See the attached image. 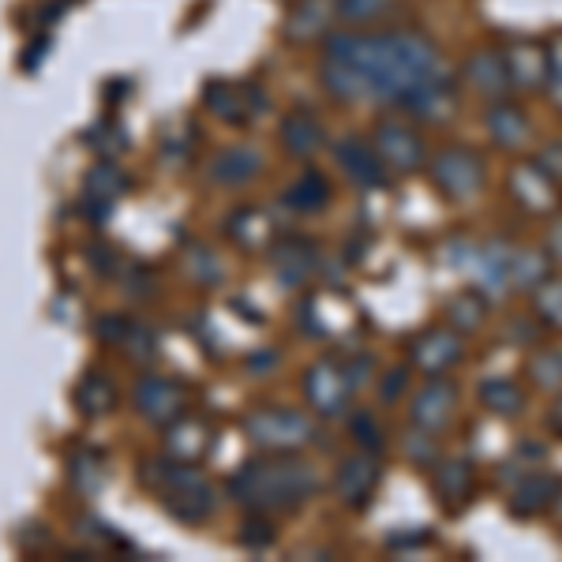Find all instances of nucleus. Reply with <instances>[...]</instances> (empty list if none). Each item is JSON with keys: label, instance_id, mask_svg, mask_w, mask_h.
<instances>
[{"label": "nucleus", "instance_id": "1", "mask_svg": "<svg viewBox=\"0 0 562 562\" xmlns=\"http://www.w3.org/2000/svg\"><path fill=\"white\" fill-rule=\"evenodd\" d=\"M435 72L438 49L420 31L330 34L319 65L323 86L341 102H406Z\"/></svg>", "mask_w": 562, "mask_h": 562}, {"label": "nucleus", "instance_id": "2", "mask_svg": "<svg viewBox=\"0 0 562 562\" xmlns=\"http://www.w3.org/2000/svg\"><path fill=\"white\" fill-rule=\"evenodd\" d=\"M319 491L315 465L289 454H262V458L241 465L230 480V495L251 514H285L304 506Z\"/></svg>", "mask_w": 562, "mask_h": 562}, {"label": "nucleus", "instance_id": "3", "mask_svg": "<svg viewBox=\"0 0 562 562\" xmlns=\"http://www.w3.org/2000/svg\"><path fill=\"white\" fill-rule=\"evenodd\" d=\"M143 484L157 491L162 506L177 522L199 525L214 514V488L191 461H151L143 472Z\"/></svg>", "mask_w": 562, "mask_h": 562}, {"label": "nucleus", "instance_id": "4", "mask_svg": "<svg viewBox=\"0 0 562 562\" xmlns=\"http://www.w3.org/2000/svg\"><path fill=\"white\" fill-rule=\"evenodd\" d=\"M244 432H248V438L259 446V450L289 454V450H296V446L312 443L315 424L301 409H259L244 420Z\"/></svg>", "mask_w": 562, "mask_h": 562}, {"label": "nucleus", "instance_id": "5", "mask_svg": "<svg viewBox=\"0 0 562 562\" xmlns=\"http://www.w3.org/2000/svg\"><path fill=\"white\" fill-rule=\"evenodd\" d=\"M432 184L450 203H469L484 188V157L472 147H446L432 162Z\"/></svg>", "mask_w": 562, "mask_h": 562}, {"label": "nucleus", "instance_id": "6", "mask_svg": "<svg viewBox=\"0 0 562 562\" xmlns=\"http://www.w3.org/2000/svg\"><path fill=\"white\" fill-rule=\"evenodd\" d=\"M375 154L383 157L386 169L394 173H417L424 165V139L406 120H379L372 136Z\"/></svg>", "mask_w": 562, "mask_h": 562}, {"label": "nucleus", "instance_id": "7", "mask_svg": "<svg viewBox=\"0 0 562 562\" xmlns=\"http://www.w3.org/2000/svg\"><path fill=\"white\" fill-rule=\"evenodd\" d=\"M349 394H353V386H349L338 360L323 356L319 364L307 367L304 398H307V406L319 412V417H341V412L349 409Z\"/></svg>", "mask_w": 562, "mask_h": 562}, {"label": "nucleus", "instance_id": "8", "mask_svg": "<svg viewBox=\"0 0 562 562\" xmlns=\"http://www.w3.org/2000/svg\"><path fill=\"white\" fill-rule=\"evenodd\" d=\"M203 98L210 105V113H214L218 120H225V125H244V120L259 117V113L267 109V94H262L259 86L230 83V79H214V83H207Z\"/></svg>", "mask_w": 562, "mask_h": 562}, {"label": "nucleus", "instance_id": "9", "mask_svg": "<svg viewBox=\"0 0 562 562\" xmlns=\"http://www.w3.org/2000/svg\"><path fill=\"white\" fill-rule=\"evenodd\" d=\"M409 356H412V364H417L424 375H443V372H450V367L458 364L465 353H461L458 330H454V327L450 330H446V327H432V330L420 333V338H412Z\"/></svg>", "mask_w": 562, "mask_h": 562}, {"label": "nucleus", "instance_id": "10", "mask_svg": "<svg viewBox=\"0 0 562 562\" xmlns=\"http://www.w3.org/2000/svg\"><path fill=\"white\" fill-rule=\"evenodd\" d=\"M401 105H409L412 117L428 120V125H443V120H450L454 109H458V83H454L446 72H435L428 83H420Z\"/></svg>", "mask_w": 562, "mask_h": 562}, {"label": "nucleus", "instance_id": "11", "mask_svg": "<svg viewBox=\"0 0 562 562\" xmlns=\"http://www.w3.org/2000/svg\"><path fill=\"white\" fill-rule=\"evenodd\" d=\"M333 157L346 169V177L356 184V188H383L386 184V165L383 157L375 154L372 143H364L360 136H346L333 143Z\"/></svg>", "mask_w": 562, "mask_h": 562}, {"label": "nucleus", "instance_id": "12", "mask_svg": "<svg viewBox=\"0 0 562 562\" xmlns=\"http://www.w3.org/2000/svg\"><path fill=\"white\" fill-rule=\"evenodd\" d=\"M333 488H338L341 503L360 511L375 495V488H379V465L367 454H349V458H341L338 472H333Z\"/></svg>", "mask_w": 562, "mask_h": 562}, {"label": "nucleus", "instance_id": "13", "mask_svg": "<svg viewBox=\"0 0 562 562\" xmlns=\"http://www.w3.org/2000/svg\"><path fill=\"white\" fill-rule=\"evenodd\" d=\"M503 65L506 75H511V86H522V91H540L548 83V49L540 42L517 38L503 49Z\"/></svg>", "mask_w": 562, "mask_h": 562}, {"label": "nucleus", "instance_id": "14", "mask_svg": "<svg viewBox=\"0 0 562 562\" xmlns=\"http://www.w3.org/2000/svg\"><path fill=\"white\" fill-rule=\"evenodd\" d=\"M454 406H458L454 383L435 375V379L428 386H420V394L412 398V424L424 428V432H443L454 417Z\"/></svg>", "mask_w": 562, "mask_h": 562}, {"label": "nucleus", "instance_id": "15", "mask_svg": "<svg viewBox=\"0 0 562 562\" xmlns=\"http://www.w3.org/2000/svg\"><path fill=\"white\" fill-rule=\"evenodd\" d=\"M136 409L139 417L151 420V424H173L184 412V394L177 383L162 379V375H147V379L136 386Z\"/></svg>", "mask_w": 562, "mask_h": 562}, {"label": "nucleus", "instance_id": "16", "mask_svg": "<svg viewBox=\"0 0 562 562\" xmlns=\"http://www.w3.org/2000/svg\"><path fill=\"white\" fill-rule=\"evenodd\" d=\"M259 169H262V154L256 151V147L236 143V147H225L222 154H214V162H210V180L236 188V184L256 180Z\"/></svg>", "mask_w": 562, "mask_h": 562}, {"label": "nucleus", "instance_id": "17", "mask_svg": "<svg viewBox=\"0 0 562 562\" xmlns=\"http://www.w3.org/2000/svg\"><path fill=\"white\" fill-rule=\"evenodd\" d=\"M281 147H285L293 157H312L327 147V131H323L319 117H312L307 109H296L281 120Z\"/></svg>", "mask_w": 562, "mask_h": 562}, {"label": "nucleus", "instance_id": "18", "mask_svg": "<svg viewBox=\"0 0 562 562\" xmlns=\"http://www.w3.org/2000/svg\"><path fill=\"white\" fill-rule=\"evenodd\" d=\"M555 184L540 173L537 162L529 165H517L511 173V196L522 203L525 210H532V214H548L551 207H555Z\"/></svg>", "mask_w": 562, "mask_h": 562}, {"label": "nucleus", "instance_id": "19", "mask_svg": "<svg viewBox=\"0 0 562 562\" xmlns=\"http://www.w3.org/2000/svg\"><path fill=\"white\" fill-rule=\"evenodd\" d=\"M465 79L472 83V91H480L484 98H503L511 91V75H506L503 52L495 49H480L465 60Z\"/></svg>", "mask_w": 562, "mask_h": 562}, {"label": "nucleus", "instance_id": "20", "mask_svg": "<svg viewBox=\"0 0 562 562\" xmlns=\"http://www.w3.org/2000/svg\"><path fill=\"white\" fill-rule=\"evenodd\" d=\"M165 450H169L173 461H199L203 454L210 450V432L203 420H191V417H180L169 424L165 432Z\"/></svg>", "mask_w": 562, "mask_h": 562}, {"label": "nucleus", "instance_id": "21", "mask_svg": "<svg viewBox=\"0 0 562 562\" xmlns=\"http://www.w3.org/2000/svg\"><path fill=\"white\" fill-rule=\"evenodd\" d=\"M559 491H562V484L551 477V472H532V477H525L522 484H517L514 499H511V514L532 517V514L548 511V506L559 503Z\"/></svg>", "mask_w": 562, "mask_h": 562}, {"label": "nucleus", "instance_id": "22", "mask_svg": "<svg viewBox=\"0 0 562 562\" xmlns=\"http://www.w3.org/2000/svg\"><path fill=\"white\" fill-rule=\"evenodd\" d=\"M333 15H338L333 0H301V4L289 12L285 34L293 42H312V38H319V34H327Z\"/></svg>", "mask_w": 562, "mask_h": 562}, {"label": "nucleus", "instance_id": "23", "mask_svg": "<svg viewBox=\"0 0 562 562\" xmlns=\"http://www.w3.org/2000/svg\"><path fill=\"white\" fill-rule=\"evenodd\" d=\"M488 131L499 147H525L529 143V117L522 113V105H511V102H499L488 109Z\"/></svg>", "mask_w": 562, "mask_h": 562}, {"label": "nucleus", "instance_id": "24", "mask_svg": "<svg viewBox=\"0 0 562 562\" xmlns=\"http://www.w3.org/2000/svg\"><path fill=\"white\" fill-rule=\"evenodd\" d=\"M472 480H477V472H472L469 461L438 465V472H435L438 503H443L446 511H458V506H465V503H469V495H472Z\"/></svg>", "mask_w": 562, "mask_h": 562}, {"label": "nucleus", "instance_id": "25", "mask_svg": "<svg viewBox=\"0 0 562 562\" xmlns=\"http://www.w3.org/2000/svg\"><path fill=\"white\" fill-rule=\"evenodd\" d=\"M270 259H274V270L285 285H304L315 270V248L307 241H296V236L293 241H281Z\"/></svg>", "mask_w": 562, "mask_h": 562}, {"label": "nucleus", "instance_id": "26", "mask_svg": "<svg viewBox=\"0 0 562 562\" xmlns=\"http://www.w3.org/2000/svg\"><path fill=\"white\" fill-rule=\"evenodd\" d=\"M514 248L506 241H488L477 248V274L491 293H506V274H511Z\"/></svg>", "mask_w": 562, "mask_h": 562}, {"label": "nucleus", "instance_id": "27", "mask_svg": "<svg viewBox=\"0 0 562 562\" xmlns=\"http://www.w3.org/2000/svg\"><path fill=\"white\" fill-rule=\"evenodd\" d=\"M551 274V259L537 248H514L506 289H537Z\"/></svg>", "mask_w": 562, "mask_h": 562}, {"label": "nucleus", "instance_id": "28", "mask_svg": "<svg viewBox=\"0 0 562 562\" xmlns=\"http://www.w3.org/2000/svg\"><path fill=\"white\" fill-rule=\"evenodd\" d=\"M285 203L293 210H301V214H319V210L330 203L327 177H323V173H315V169H307L304 177L285 191Z\"/></svg>", "mask_w": 562, "mask_h": 562}, {"label": "nucleus", "instance_id": "29", "mask_svg": "<svg viewBox=\"0 0 562 562\" xmlns=\"http://www.w3.org/2000/svg\"><path fill=\"white\" fill-rule=\"evenodd\" d=\"M480 401L495 412V417H517L525 409V390L506 375H495V379L480 383Z\"/></svg>", "mask_w": 562, "mask_h": 562}, {"label": "nucleus", "instance_id": "30", "mask_svg": "<svg viewBox=\"0 0 562 562\" xmlns=\"http://www.w3.org/2000/svg\"><path fill=\"white\" fill-rule=\"evenodd\" d=\"M484 315H488V301L480 289H465V293H458L450 304H446V319H450V327L458 333L480 330L484 327Z\"/></svg>", "mask_w": 562, "mask_h": 562}, {"label": "nucleus", "instance_id": "31", "mask_svg": "<svg viewBox=\"0 0 562 562\" xmlns=\"http://www.w3.org/2000/svg\"><path fill=\"white\" fill-rule=\"evenodd\" d=\"M120 191H125V177H120L117 165H98V169H91V177H86V196L102 207L120 199Z\"/></svg>", "mask_w": 562, "mask_h": 562}, {"label": "nucleus", "instance_id": "32", "mask_svg": "<svg viewBox=\"0 0 562 562\" xmlns=\"http://www.w3.org/2000/svg\"><path fill=\"white\" fill-rule=\"evenodd\" d=\"M75 406L86 412V417H102V412L113 409V386L102 379V375H91V379L79 383L75 390Z\"/></svg>", "mask_w": 562, "mask_h": 562}, {"label": "nucleus", "instance_id": "33", "mask_svg": "<svg viewBox=\"0 0 562 562\" xmlns=\"http://www.w3.org/2000/svg\"><path fill=\"white\" fill-rule=\"evenodd\" d=\"M333 8H338V20L364 26L379 20L386 8H390V0H333Z\"/></svg>", "mask_w": 562, "mask_h": 562}, {"label": "nucleus", "instance_id": "34", "mask_svg": "<svg viewBox=\"0 0 562 562\" xmlns=\"http://www.w3.org/2000/svg\"><path fill=\"white\" fill-rule=\"evenodd\" d=\"M537 312L548 327L562 330V281L548 278L543 285H537Z\"/></svg>", "mask_w": 562, "mask_h": 562}, {"label": "nucleus", "instance_id": "35", "mask_svg": "<svg viewBox=\"0 0 562 562\" xmlns=\"http://www.w3.org/2000/svg\"><path fill=\"white\" fill-rule=\"evenodd\" d=\"M529 372L543 390H555V386H562V353L559 349H540V353L532 356Z\"/></svg>", "mask_w": 562, "mask_h": 562}, {"label": "nucleus", "instance_id": "36", "mask_svg": "<svg viewBox=\"0 0 562 562\" xmlns=\"http://www.w3.org/2000/svg\"><path fill=\"white\" fill-rule=\"evenodd\" d=\"M117 346H125L131 360H147L154 356V333L147 327H136V323H125V333H120Z\"/></svg>", "mask_w": 562, "mask_h": 562}, {"label": "nucleus", "instance_id": "37", "mask_svg": "<svg viewBox=\"0 0 562 562\" xmlns=\"http://www.w3.org/2000/svg\"><path fill=\"white\" fill-rule=\"evenodd\" d=\"M537 165H540L543 177L555 184V188H562V139H551L548 147H540Z\"/></svg>", "mask_w": 562, "mask_h": 562}, {"label": "nucleus", "instance_id": "38", "mask_svg": "<svg viewBox=\"0 0 562 562\" xmlns=\"http://www.w3.org/2000/svg\"><path fill=\"white\" fill-rule=\"evenodd\" d=\"M548 94L555 98V105L562 109V38L555 42V46L548 49Z\"/></svg>", "mask_w": 562, "mask_h": 562}, {"label": "nucleus", "instance_id": "39", "mask_svg": "<svg viewBox=\"0 0 562 562\" xmlns=\"http://www.w3.org/2000/svg\"><path fill=\"white\" fill-rule=\"evenodd\" d=\"M406 454H409V461H417V465H432L435 461V443L424 435V428H420V435L417 432H409L406 435Z\"/></svg>", "mask_w": 562, "mask_h": 562}, {"label": "nucleus", "instance_id": "40", "mask_svg": "<svg viewBox=\"0 0 562 562\" xmlns=\"http://www.w3.org/2000/svg\"><path fill=\"white\" fill-rule=\"evenodd\" d=\"M353 435L367 446V450H379L383 446V432H379V424H375L372 412H360V417L353 420Z\"/></svg>", "mask_w": 562, "mask_h": 562}, {"label": "nucleus", "instance_id": "41", "mask_svg": "<svg viewBox=\"0 0 562 562\" xmlns=\"http://www.w3.org/2000/svg\"><path fill=\"white\" fill-rule=\"evenodd\" d=\"M406 383H409V372H406V367H394V372L386 375V383L379 386V398H383V401H398V398H401V390H406Z\"/></svg>", "mask_w": 562, "mask_h": 562}, {"label": "nucleus", "instance_id": "42", "mask_svg": "<svg viewBox=\"0 0 562 562\" xmlns=\"http://www.w3.org/2000/svg\"><path fill=\"white\" fill-rule=\"evenodd\" d=\"M341 372H346L349 386H353V390H356V386H364V383H367L364 375L372 372V356H356L353 364H341Z\"/></svg>", "mask_w": 562, "mask_h": 562}, {"label": "nucleus", "instance_id": "43", "mask_svg": "<svg viewBox=\"0 0 562 562\" xmlns=\"http://www.w3.org/2000/svg\"><path fill=\"white\" fill-rule=\"evenodd\" d=\"M241 540L248 543V548H262V543L274 540V532H270V525H267V522H251L248 529L241 532Z\"/></svg>", "mask_w": 562, "mask_h": 562}, {"label": "nucleus", "instance_id": "44", "mask_svg": "<svg viewBox=\"0 0 562 562\" xmlns=\"http://www.w3.org/2000/svg\"><path fill=\"white\" fill-rule=\"evenodd\" d=\"M548 256L562 262V222L551 225V233H548Z\"/></svg>", "mask_w": 562, "mask_h": 562}, {"label": "nucleus", "instance_id": "45", "mask_svg": "<svg viewBox=\"0 0 562 562\" xmlns=\"http://www.w3.org/2000/svg\"><path fill=\"white\" fill-rule=\"evenodd\" d=\"M432 540V532H412V537H398V540H390L394 548H401V543H428Z\"/></svg>", "mask_w": 562, "mask_h": 562}, {"label": "nucleus", "instance_id": "46", "mask_svg": "<svg viewBox=\"0 0 562 562\" xmlns=\"http://www.w3.org/2000/svg\"><path fill=\"white\" fill-rule=\"evenodd\" d=\"M551 424H555V432H562V398H559L555 412H551Z\"/></svg>", "mask_w": 562, "mask_h": 562}]
</instances>
